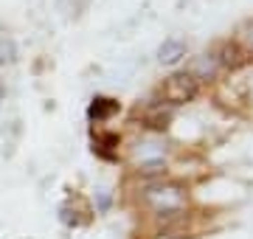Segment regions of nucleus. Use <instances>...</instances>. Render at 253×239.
<instances>
[{
	"label": "nucleus",
	"instance_id": "5",
	"mask_svg": "<svg viewBox=\"0 0 253 239\" xmlns=\"http://www.w3.org/2000/svg\"><path fill=\"white\" fill-rule=\"evenodd\" d=\"M219 71V56H214V54H206V56H200L197 62H194V71H191V76L197 79V76H214Z\"/></svg>",
	"mask_w": 253,
	"mask_h": 239
},
{
	"label": "nucleus",
	"instance_id": "4",
	"mask_svg": "<svg viewBox=\"0 0 253 239\" xmlns=\"http://www.w3.org/2000/svg\"><path fill=\"white\" fill-rule=\"evenodd\" d=\"M113 113H118V101L107 99V96H96L90 104V110H87V119L90 121H107Z\"/></svg>",
	"mask_w": 253,
	"mask_h": 239
},
{
	"label": "nucleus",
	"instance_id": "9",
	"mask_svg": "<svg viewBox=\"0 0 253 239\" xmlns=\"http://www.w3.org/2000/svg\"><path fill=\"white\" fill-rule=\"evenodd\" d=\"M163 169H166L163 160H149V163L141 166V175H163Z\"/></svg>",
	"mask_w": 253,
	"mask_h": 239
},
{
	"label": "nucleus",
	"instance_id": "10",
	"mask_svg": "<svg viewBox=\"0 0 253 239\" xmlns=\"http://www.w3.org/2000/svg\"><path fill=\"white\" fill-rule=\"evenodd\" d=\"M242 40H245V45L253 51V23H248V26L242 28Z\"/></svg>",
	"mask_w": 253,
	"mask_h": 239
},
{
	"label": "nucleus",
	"instance_id": "8",
	"mask_svg": "<svg viewBox=\"0 0 253 239\" xmlns=\"http://www.w3.org/2000/svg\"><path fill=\"white\" fill-rule=\"evenodd\" d=\"M219 65H242V56H239V48L236 45H228L225 51H222V59H219Z\"/></svg>",
	"mask_w": 253,
	"mask_h": 239
},
{
	"label": "nucleus",
	"instance_id": "11",
	"mask_svg": "<svg viewBox=\"0 0 253 239\" xmlns=\"http://www.w3.org/2000/svg\"><path fill=\"white\" fill-rule=\"evenodd\" d=\"M3 96H6V90H3V84H0V101H3Z\"/></svg>",
	"mask_w": 253,
	"mask_h": 239
},
{
	"label": "nucleus",
	"instance_id": "6",
	"mask_svg": "<svg viewBox=\"0 0 253 239\" xmlns=\"http://www.w3.org/2000/svg\"><path fill=\"white\" fill-rule=\"evenodd\" d=\"M113 147H118V135H113V132H110V135H99V138H96V152H99V155L113 158V152H110Z\"/></svg>",
	"mask_w": 253,
	"mask_h": 239
},
{
	"label": "nucleus",
	"instance_id": "3",
	"mask_svg": "<svg viewBox=\"0 0 253 239\" xmlns=\"http://www.w3.org/2000/svg\"><path fill=\"white\" fill-rule=\"evenodd\" d=\"M183 56H186V42H183V40H177V37H169L161 45V51H158L161 65H177Z\"/></svg>",
	"mask_w": 253,
	"mask_h": 239
},
{
	"label": "nucleus",
	"instance_id": "1",
	"mask_svg": "<svg viewBox=\"0 0 253 239\" xmlns=\"http://www.w3.org/2000/svg\"><path fill=\"white\" fill-rule=\"evenodd\" d=\"M146 202L163 217H177L183 214V189L180 186H149L146 189Z\"/></svg>",
	"mask_w": 253,
	"mask_h": 239
},
{
	"label": "nucleus",
	"instance_id": "2",
	"mask_svg": "<svg viewBox=\"0 0 253 239\" xmlns=\"http://www.w3.org/2000/svg\"><path fill=\"white\" fill-rule=\"evenodd\" d=\"M197 93H200V79H194L191 74H174L163 84V99L169 104H186Z\"/></svg>",
	"mask_w": 253,
	"mask_h": 239
},
{
	"label": "nucleus",
	"instance_id": "7",
	"mask_svg": "<svg viewBox=\"0 0 253 239\" xmlns=\"http://www.w3.org/2000/svg\"><path fill=\"white\" fill-rule=\"evenodd\" d=\"M146 127H152V129H163L166 127V121H169V113H163V107H155L152 113H146Z\"/></svg>",
	"mask_w": 253,
	"mask_h": 239
}]
</instances>
